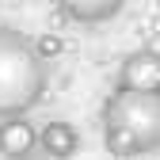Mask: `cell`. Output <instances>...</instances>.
<instances>
[{"mask_svg":"<svg viewBox=\"0 0 160 160\" xmlns=\"http://www.w3.org/2000/svg\"><path fill=\"white\" fill-rule=\"evenodd\" d=\"M114 84L122 88H145V92H160V50H133L122 57V65H118V80Z\"/></svg>","mask_w":160,"mask_h":160,"instance_id":"obj_3","label":"cell"},{"mask_svg":"<svg viewBox=\"0 0 160 160\" xmlns=\"http://www.w3.org/2000/svg\"><path fill=\"white\" fill-rule=\"evenodd\" d=\"M53 4L61 8L65 19H72L80 27H103L126 8V0H53Z\"/></svg>","mask_w":160,"mask_h":160,"instance_id":"obj_4","label":"cell"},{"mask_svg":"<svg viewBox=\"0 0 160 160\" xmlns=\"http://www.w3.org/2000/svg\"><path fill=\"white\" fill-rule=\"evenodd\" d=\"M50 88V61L34 50V38L0 23V118L31 114Z\"/></svg>","mask_w":160,"mask_h":160,"instance_id":"obj_2","label":"cell"},{"mask_svg":"<svg viewBox=\"0 0 160 160\" xmlns=\"http://www.w3.org/2000/svg\"><path fill=\"white\" fill-rule=\"evenodd\" d=\"M103 149L111 156L160 152V92L114 84L103 103Z\"/></svg>","mask_w":160,"mask_h":160,"instance_id":"obj_1","label":"cell"},{"mask_svg":"<svg viewBox=\"0 0 160 160\" xmlns=\"http://www.w3.org/2000/svg\"><path fill=\"white\" fill-rule=\"evenodd\" d=\"M38 149H42L46 156H72L80 149V133H76L72 122H65V118L46 122L42 130H38Z\"/></svg>","mask_w":160,"mask_h":160,"instance_id":"obj_6","label":"cell"},{"mask_svg":"<svg viewBox=\"0 0 160 160\" xmlns=\"http://www.w3.org/2000/svg\"><path fill=\"white\" fill-rule=\"evenodd\" d=\"M38 149V130L27 122V114L0 118V156H31Z\"/></svg>","mask_w":160,"mask_h":160,"instance_id":"obj_5","label":"cell"},{"mask_svg":"<svg viewBox=\"0 0 160 160\" xmlns=\"http://www.w3.org/2000/svg\"><path fill=\"white\" fill-rule=\"evenodd\" d=\"M34 50H38V53H42L46 61H50V57H57V53H65V42H61V38H57V34H42V38H34Z\"/></svg>","mask_w":160,"mask_h":160,"instance_id":"obj_7","label":"cell"}]
</instances>
